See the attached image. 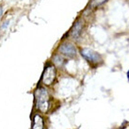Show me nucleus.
Listing matches in <instances>:
<instances>
[{
  "label": "nucleus",
  "instance_id": "obj_1",
  "mask_svg": "<svg viewBox=\"0 0 129 129\" xmlns=\"http://www.w3.org/2000/svg\"><path fill=\"white\" fill-rule=\"evenodd\" d=\"M34 104L39 111L45 113L50 107V94L44 87L39 86L34 90Z\"/></svg>",
  "mask_w": 129,
  "mask_h": 129
},
{
  "label": "nucleus",
  "instance_id": "obj_2",
  "mask_svg": "<svg viewBox=\"0 0 129 129\" xmlns=\"http://www.w3.org/2000/svg\"><path fill=\"white\" fill-rule=\"evenodd\" d=\"M56 77H57L56 66L50 64V63H47L46 66L44 67L40 83H42L44 86H51L52 84H54Z\"/></svg>",
  "mask_w": 129,
  "mask_h": 129
},
{
  "label": "nucleus",
  "instance_id": "obj_3",
  "mask_svg": "<svg viewBox=\"0 0 129 129\" xmlns=\"http://www.w3.org/2000/svg\"><path fill=\"white\" fill-rule=\"evenodd\" d=\"M80 54L90 65H99L103 61L101 55L90 48H81Z\"/></svg>",
  "mask_w": 129,
  "mask_h": 129
},
{
  "label": "nucleus",
  "instance_id": "obj_4",
  "mask_svg": "<svg viewBox=\"0 0 129 129\" xmlns=\"http://www.w3.org/2000/svg\"><path fill=\"white\" fill-rule=\"evenodd\" d=\"M57 50L61 55L70 57V58L76 57V48H75V44L72 43H69V42L62 43L61 44H59Z\"/></svg>",
  "mask_w": 129,
  "mask_h": 129
},
{
  "label": "nucleus",
  "instance_id": "obj_5",
  "mask_svg": "<svg viewBox=\"0 0 129 129\" xmlns=\"http://www.w3.org/2000/svg\"><path fill=\"white\" fill-rule=\"evenodd\" d=\"M83 28H84V21H83V19L77 18L74 23L71 29H70L68 35H70V37L72 39L78 40L83 32Z\"/></svg>",
  "mask_w": 129,
  "mask_h": 129
},
{
  "label": "nucleus",
  "instance_id": "obj_6",
  "mask_svg": "<svg viewBox=\"0 0 129 129\" xmlns=\"http://www.w3.org/2000/svg\"><path fill=\"white\" fill-rule=\"evenodd\" d=\"M32 129H44V122L43 118L39 114L33 115L32 117Z\"/></svg>",
  "mask_w": 129,
  "mask_h": 129
},
{
  "label": "nucleus",
  "instance_id": "obj_7",
  "mask_svg": "<svg viewBox=\"0 0 129 129\" xmlns=\"http://www.w3.org/2000/svg\"><path fill=\"white\" fill-rule=\"evenodd\" d=\"M53 63L55 64V66H57V67H63L66 63V59H65L64 57H62L61 55H55L54 57H53Z\"/></svg>",
  "mask_w": 129,
  "mask_h": 129
},
{
  "label": "nucleus",
  "instance_id": "obj_8",
  "mask_svg": "<svg viewBox=\"0 0 129 129\" xmlns=\"http://www.w3.org/2000/svg\"><path fill=\"white\" fill-rule=\"evenodd\" d=\"M107 1L108 0H90V4H89V7H90V9H96L99 6L106 3Z\"/></svg>",
  "mask_w": 129,
  "mask_h": 129
},
{
  "label": "nucleus",
  "instance_id": "obj_9",
  "mask_svg": "<svg viewBox=\"0 0 129 129\" xmlns=\"http://www.w3.org/2000/svg\"><path fill=\"white\" fill-rule=\"evenodd\" d=\"M2 14H3V9H2V7L0 6V18L2 17Z\"/></svg>",
  "mask_w": 129,
  "mask_h": 129
},
{
  "label": "nucleus",
  "instance_id": "obj_10",
  "mask_svg": "<svg viewBox=\"0 0 129 129\" xmlns=\"http://www.w3.org/2000/svg\"><path fill=\"white\" fill-rule=\"evenodd\" d=\"M127 76H128V78H129V72L127 73Z\"/></svg>",
  "mask_w": 129,
  "mask_h": 129
}]
</instances>
